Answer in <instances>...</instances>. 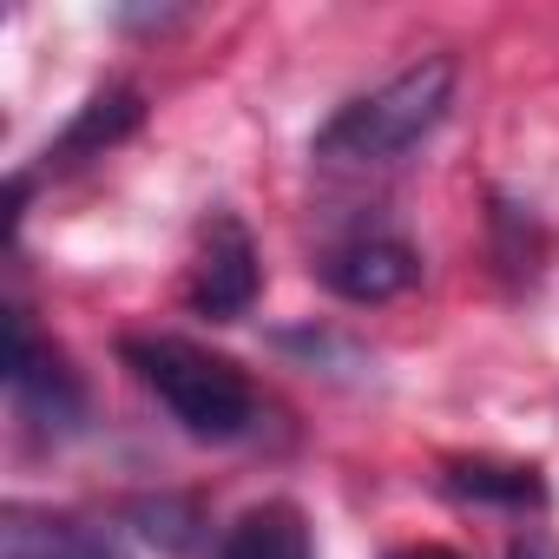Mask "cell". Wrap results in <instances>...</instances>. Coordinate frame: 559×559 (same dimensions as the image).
Wrapping results in <instances>:
<instances>
[{"label":"cell","instance_id":"6da1fadb","mask_svg":"<svg viewBox=\"0 0 559 559\" xmlns=\"http://www.w3.org/2000/svg\"><path fill=\"white\" fill-rule=\"evenodd\" d=\"M119 362L158 395V408L191 435V441H250L263 428V395L250 389V376L191 343V336H165V330H145V336H126L119 343Z\"/></svg>","mask_w":559,"mask_h":559},{"label":"cell","instance_id":"7a4b0ae2","mask_svg":"<svg viewBox=\"0 0 559 559\" xmlns=\"http://www.w3.org/2000/svg\"><path fill=\"white\" fill-rule=\"evenodd\" d=\"M454 80H461V67L448 53H428V60L389 73L376 93H362V99L336 106V119H323V132L310 139V158L356 165V171L408 158L415 145H428L441 132V119L454 106Z\"/></svg>","mask_w":559,"mask_h":559},{"label":"cell","instance_id":"3957f363","mask_svg":"<svg viewBox=\"0 0 559 559\" xmlns=\"http://www.w3.org/2000/svg\"><path fill=\"white\" fill-rule=\"evenodd\" d=\"M8 395H14V415L47 441H67L86 428V382L34 330L27 310H8Z\"/></svg>","mask_w":559,"mask_h":559},{"label":"cell","instance_id":"277c9868","mask_svg":"<svg viewBox=\"0 0 559 559\" xmlns=\"http://www.w3.org/2000/svg\"><path fill=\"white\" fill-rule=\"evenodd\" d=\"M263 290V257L257 237L237 211H211V224L198 230V257L185 276V304L211 323H237Z\"/></svg>","mask_w":559,"mask_h":559},{"label":"cell","instance_id":"5b68a950","mask_svg":"<svg viewBox=\"0 0 559 559\" xmlns=\"http://www.w3.org/2000/svg\"><path fill=\"white\" fill-rule=\"evenodd\" d=\"M317 276L343 304H395L402 290H415L421 257H415V243H402L389 230H356L317 257Z\"/></svg>","mask_w":559,"mask_h":559},{"label":"cell","instance_id":"8992f818","mask_svg":"<svg viewBox=\"0 0 559 559\" xmlns=\"http://www.w3.org/2000/svg\"><path fill=\"white\" fill-rule=\"evenodd\" d=\"M0 559H132V552L99 520L14 500L8 513H0Z\"/></svg>","mask_w":559,"mask_h":559},{"label":"cell","instance_id":"52a82bcc","mask_svg":"<svg viewBox=\"0 0 559 559\" xmlns=\"http://www.w3.org/2000/svg\"><path fill=\"white\" fill-rule=\"evenodd\" d=\"M211 559H317V533L297 500H257L217 533Z\"/></svg>","mask_w":559,"mask_h":559},{"label":"cell","instance_id":"ba28073f","mask_svg":"<svg viewBox=\"0 0 559 559\" xmlns=\"http://www.w3.org/2000/svg\"><path fill=\"white\" fill-rule=\"evenodd\" d=\"M441 487L467 507H507V513H539L546 507V474L526 461H448Z\"/></svg>","mask_w":559,"mask_h":559},{"label":"cell","instance_id":"9c48e42d","mask_svg":"<svg viewBox=\"0 0 559 559\" xmlns=\"http://www.w3.org/2000/svg\"><path fill=\"white\" fill-rule=\"evenodd\" d=\"M145 119V93L139 86H106L80 106V119L60 132V145H47V165H80V158H99L106 145H119L126 132H139Z\"/></svg>","mask_w":559,"mask_h":559},{"label":"cell","instance_id":"30bf717a","mask_svg":"<svg viewBox=\"0 0 559 559\" xmlns=\"http://www.w3.org/2000/svg\"><path fill=\"white\" fill-rule=\"evenodd\" d=\"M132 520H139V533H145L152 546H165V552H185V546L198 539V500H178V493L139 500Z\"/></svg>","mask_w":559,"mask_h":559},{"label":"cell","instance_id":"8fae6325","mask_svg":"<svg viewBox=\"0 0 559 559\" xmlns=\"http://www.w3.org/2000/svg\"><path fill=\"white\" fill-rule=\"evenodd\" d=\"M507 559H559V539L539 533V526H520V533L507 539Z\"/></svg>","mask_w":559,"mask_h":559},{"label":"cell","instance_id":"7c38bea8","mask_svg":"<svg viewBox=\"0 0 559 559\" xmlns=\"http://www.w3.org/2000/svg\"><path fill=\"white\" fill-rule=\"evenodd\" d=\"M389 559H461L454 546H402V552H389Z\"/></svg>","mask_w":559,"mask_h":559}]
</instances>
